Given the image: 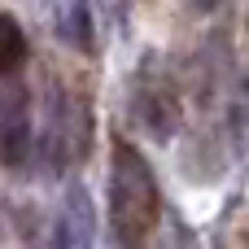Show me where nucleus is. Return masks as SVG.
I'll return each instance as SVG.
<instances>
[{
  "label": "nucleus",
  "instance_id": "obj_1",
  "mask_svg": "<svg viewBox=\"0 0 249 249\" xmlns=\"http://www.w3.org/2000/svg\"><path fill=\"white\" fill-rule=\"evenodd\" d=\"M109 236L118 249H149L158 219H162V193L153 179V166L131 140H114L109 149Z\"/></svg>",
  "mask_w": 249,
  "mask_h": 249
},
{
  "label": "nucleus",
  "instance_id": "obj_2",
  "mask_svg": "<svg viewBox=\"0 0 249 249\" xmlns=\"http://www.w3.org/2000/svg\"><path fill=\"white\" fill-rule=\"evenodd\" d=\"M88 131H92L88 109H83L74 96H53V105H48V123H44V131H39L44 158H48L57 171L70 166L74 158H83V149H88Z\"/></svg>",
  "mask_w": 249,
  "mask_h": 249
},
{
  "label": "nucleus",
  "instance_id": "obj_3",
  "mask_svg": "<svg viewBox=\"0 0 249 249\" xmlns=\"http://www.w3.org/2000/svg\"><path fill=\"white\" fill-rule=\"evenodd\" d=\"M31 144H35V131H31V101L18 83H4V101H0V149H4V166L9 171H22L31 162Z\"/></svg>",
  "mask_w": 249,
  "mask_h": 249
},
{
  "label": "nucleus",
  "instance_id": "obj_4",
  "mask_svg": "<svg viewBox=\"0 0 249 249\" xmlns=\"http://www.w3.org/2000/svg\"><path fill=\"white\" fill-rule=\"evenodd\" d=\"M136 114H140V127L153 140H171L175 127H179V101H175V92H140Z\"/></svg>",
  "mask_w": 249,
  "mask_h": 249
},
{
  "label": "nucleus",
  "instance_id": "obj_5",
  "mask_svg": "<svg viewBox=\"0 0 249 249\" xmlns=\"http://www.w3.org/2000/svg\"><path fill=\"white\" fill-rule=\"evenodd\" d=\"M26 61H31V39H26L22 22L13 13H4L0 18V74H4V83H13Z\"/></svg>",
  "mask_w": 249,
  "mask_h": 249
},
{
  "label": "nucleus",
  "instance_id": "obj_6",
  "mask_svg": "<svg viewBox=\"0 0 249 249\" xmlns=\"http://www.w3.org/2000/svg\"><path fill=\"white\" fill-rule=\"evenodd\" d=\"M61 39L74 44L79 53H92V13H88V0H66V9H61Z\"/></svg>",
  "mask_w": 249,
  "mask_h": 249
},
{
  "label": "nucleus",
  "instance_id": "obj_7",
  "mask_svg": "<svg viewBox=\"0 0 249 249\" xmlns=\"http://www.w3.org/2000/svg\"><path fill=\"white\" fill-rule=\"evenodd\" d=\"M188 4H193V9H197V13H214V9H219V4H223V0H188Z\"/></svg>",
  "mask_w": 249,
  "mask_h": 249
}]
</instances>
